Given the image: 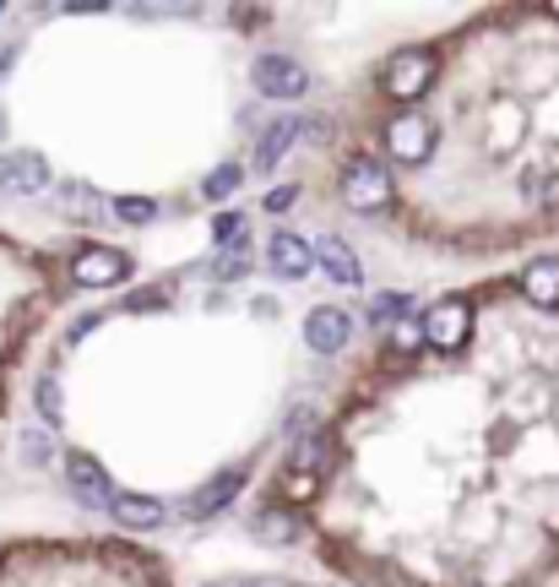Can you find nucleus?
<instances>
[{
    "instance_id": "6e6552de",
    "label": "nucleus",
    "mask_w": 559,
    "mask_h": 587,
    "mask_svg": "<svg viewBox=\"0 0 559 587\" xmlns=\"http://www.w3.org/2000/svg\"><path fill=\"white\" fill-rule=\"evenodd\" d=\"M315 261L326 267V278H332L337 289H359V283H364V261H359V251H353L342 234H321V240H315Z\"/></svg>"
},
{
    "instance_id": "1a4fd4ad",
    "label": "nucleus",
    "mask_w": 559,
    "mask_h": 587,
    "mask_svg": "<svg viewBox=\"0 0 559 587\" xmlns=\"http://www.w3.org/2000/svg\"><path fill=\"white\" fill-rule=\"evenodd\" d=\"M348 337H353L348 310L321 305V310H310V316H304V343H310L315 354H342V348H348Z\"/></svg>"
},
{
    "instance_id": "dca6fc26",
    "label": "nucleus",
    "mask_w": 559,
    "mask_h": 587,
    "mask_svg": "<svg viewBox=\"0 0 559 587\" xmlns=\"http://www.w3.org/2000/svg\"><path fill=\"white\" fill-rule=\"evenodd\" d=\"M66 224H93L104 207H99V196H93V186H82V180H66L61 186V207H55Z\"/></svg>"
},
{
    "instance_id": "a211bd4d",
    "label": "nucleus",
    "mask_w": 559,
    "mask_h": 587,
    "mask_svg": "<svg viewBox=\"0 0 559 587\" xmlns=\"http://www.w3.org/2000/svg\"><path fill=\"white\" fill-rule=\"evenodd\" d=\"M326 457H332V441H326V435H299V446H294V468H299V473L326 468Z\"/></svg>"
},
{
    "instance_id": "c756f323",
    "label": "nucleus",
    "mask_w": 559,
    "mask_h": 587,
    "mask_svg": "<svg viewBox=\"0 0 559 587\" xmlns=\"http://www.w3.org/2000/svg\"><path fill=\"white\" fill-rule=\"evenodd\" d=\"M0 17H6V7H0Z\"/></svg>"
},
{
    "instance_id": "6ab92c4d",
    "label": "nucleus",
    "mask_w": 559,
    "mask_h": 587,
    "mask_svg": "<svg viewBox=\"0 0 559 587\" xmlns=\"http://www.w3.org/2000/svg\"><path fill=\"white\" fill-rule=\"evenodd\" d=\"M120 224H153L158 218V202H147V196H115V207H109Z\"/></svg>"
},
{
    "instance_id": "7ed1b4c3",
    "label": "nucleus",
    "mask_w": 559,
    "mask_h": 587,
    "mask_svg": "<svg viewBox=\"0 0 559 587\" xmlns=\"http://www.w3.org/2000/svg\"><path fill=\"white\" fill-rule=\"evenodd\" d=\"M250 82H256L261 99H304L310 72H304L294 55H261V61L250 66Z\"/></svg>"
},
{
    "instance_id": "cd10ccee",
    "label": "nucleus",
    "mask_w": 559,
    "mask_h": 587,
    "mask_svg": "<svg viewBox=\"0 0 559 587\" xmlns=\"http://www.w3.org/2000/svg\"><path fill=\"white\" fill-rule=\"evenodd\" d=\"M0 142H6V110H0Z\"/></svg>"
},
{
    "instance_id": "0eeeda50",
    "label": "nucleus",
    "mask_w": 559,
    "mask_h": 587,
    "mask_svg": "<svg viewBox=\"0 0 559 587\" xmlns=\"http://www.w3.org/2000/svg\"><path fill=\"white\" fill-rule=\"evenodd\" d=\"M472 332V305L467 299H440L429 316H424V337L434 348H461V337Z\"/></svg>"
},
{
    "instance_id": "bb28decb",
    "label": "nucleus",
    "mask_w": 559,
    "mask_h": 587,
    "mask_svg": "<svg viewBox=\"0 0 559 587\" xmlns=\"http://www.w3.org/2000/svg\"><path fill=\"white\" fill-rule=\"evenodd\" d=\"M164 305V294H131L126 299V310H158Z\"/></svg>"
},
{
    "instance_id": "c85d7f7f",
    "label": "nucleus",
    "mask_w": 559,
    "mask_h": 587,
    "mask_svg": "<svg viewBox=\"0 0 559 587\" xmlns=\"http://www.w3.org/2000/svg\"><path fill=\"white\" fill-rule=\"evenodd\" d=\"M548 12H554V17H559V0H554V7H548Z\"/></svg>"
},
{
    "instance_id": "f8f14e48",
    "label": "nucleus",
    "mask_w": 559,
    "mask_h": 587,
    "mask_svg": "<svg viewBox=\"0 0 559 587\" xmlns=\"http://www.w3.org/2000/svg\"><path fill=\"white\" fill-rule=\"evenodd\" d=\"M115 522L120 527H131V533H153V527H164V500L158 495H136V489H126V495H115Z\"/></svg>"
},
{
    "instance_id": "aec40b11",
    "label": "nucleus",
    "mask_w": 559,
    "mask_h": 587,
    "mask_svg": "<svg viewBox=\"0 0 559 587\" xmlns=\"http://www.w3.org/2000/svg\"><path fill=\"white\" fill-rule=\"evenodd\" d=\"M34 397H39V413H44L50 424H61V413H66V392H61V375H44Z\"/></svg>"
},
{
    "instance_id": "4468645a",
    "label": "nucleus",
    "mask_w": 559,
    "mask_h": 587,
    "mask_svg": "<svg viewBox=\"0 0 559 587\" xmlns=\"http://www.w3.org/2000/svg\"><path fill=\"white\" fill-rule=\"evenodd\" d=\"M239 484H245V473H239V468H229V473L207 478V484H202V489L185 500V511H191V516H212V511H223V506L239 495Z\"/></svg>"
},
{
    "instance_id": "f03ea898",
    "label": "nucleus",
    "mask_w": 559,
    "mask_h": 587,
    "mask_svg": "<svg viewBox=\"0 0 559 587\" xmlns=\"http://www.w3.org/2000/svg\"><path fill=\"white\" fill-rule=\"evenodd\" d=\"M50 186H55L50 158H39V153H6L0 158V196L28 202V196H44Z\"/></svg>"
},
{
    "instance_id": "ddd939ff",
    "label": "nucleus",
    "mask_w": 559,
    "mask_h": 587,
    "mask_svg": "<svg viewBox=\"0 0 559 587\" xmlns=\"http://www.w3.org/2000/svg\"><path fill=\"white\" fill-rule=\"evenodd\" d=\"M294 137H299V120L294 115H277L261 137H256V169L266 175V169H277L283 164V153L294 148Z\"/></svg>"
},
{
    "instance_id": "9b49d317",
    "label": "nucleus",
    "mask_w": 559,
    "mask_h": 587,
    "mask_svg": "<svg viewBox=\"0 0 559 587\" xmlns=\"http://www.w3.org/2000/svg\"><path fill=\"white\" fill-rule=\"evenodd\" d=\"M429 66H434L429 50H402V55L391 61V72H386V88H391L396 99H418V93L429 88Z\"/></svg>"
},
{
    "instance_id": "423d86ee",
    "label": "nucleus",
    "mask_w": 559,
    "mask_h": 587,
    "mask_svg": "<svg viewBox=\"0 0 559 587\" xmlns=\"http://www.w3.org/2000/svg\"><path fill=\"white\" fill-rule=\"evenodd\" d=\"M66 489H72L82 506H104V511H109V506H115V495H120V489H115V478H109V468H104V462H93V457H82V451H77V457H66Z\"/></svg>"
},
{
    "instance_id": "2eb2a0df",
    "label": "nucleus",
    "mask_w": 559,
    "mask_h": 587,
    "mask_svg": "<svg viewBox=\"0 0 559 587\" xmlns=\"http://www.w3.org/2000/svg\"><path fill=\"white\" fill-rule=\"evenodd\" d=\"M521 289H526V299L532 305H559V256H543V261H532L526 272H521Z\"/></svg>"
},
{
    "instance_id": "a878e982",
    "label": "nucleus",
    "mask_w": 559,
    "mask_h": 587,
    "mask_svg": "<svg viewBox=\"0 0 559 587\" xmlns=\"http://www.w3.org/2000/svg\"><path fill=\"white\" fill-rule=\"evenodd\" d=\"M23 451H28V457H50V451H55V441H50L44 430H28V435H23Z\"/></svg>"
},
{
    "instance_id": "9d476101",
    "label": "nucleus",
    "mask_w": 559,
    "mask_h": 587,
    "mask_svg": "<svg viewBox=\"0 0 559 587\" xmlns=\"http://www.w3.org/2000/svg\"><path fill=\"white\" fill-rule=\"evenodd\" d=\"M266 267L277 272V278H310V267H315V245L310 240H299V234H272L266 240Z\"/></svg>"
},
{
    "instance_id": "20e7f679",
    "label": "nucleus",
    "mask_w": 559,
    "mask_h": 587,
    "mask_svg": "<svg viewBox=\"0 0 559 587\" xmlns=\"http://www.w3.org/2000/svg\"><path fill=\"white\" fill-rule=\"evenodd\" d=\"M131 256L126 251H109V245H82L77 256H72V278L82 283V289H109V283H126L131 278Z\"/></svg>"
},
{
    "instance_id": "5701e85b",
    "label": "nucleus",
    "mask_w": 559,
    "mask_h": 587,
    "mask_svg": "<svg viewBox=\"0 0 559 587\" xmlns=\"http://www.w3.org/2000/svg\"><path fill=\"white\" fill-rule=\"evenodd\" d=\"M131 23H158V17H185V7H131Z\"/></svg>"
},
{
    "instance_id": "b1692460",
    "label": "nucleus",
    "mask_w": 559,
    "mask_h": 587,
    "mask_svg": "<svg viewBox=\"0 0 559 587\" xmlns=\"http://www.w3.org/2000/svg\"><path fill=\"white\" fill-rule=\"evenodd\" d=\"M299 202V186H277V191H266V213H288Z\"/></svg>"
},
{
    "instance_id": "393cba45",
    "label": "nucleus",
    "mask_w": 559,
    "mask_h": 587,
    "mask_svg": "<svg viewBox=\"0 0 559 587\" xmlns=\"http://www.w3.org/2000/svg\"><path fill=\"white\" fill-rule=\"evenodd\" d=\"M245 272H250V256H229V261H218V278H223V283H239Z\"/></svg>"
},
{
    "instance_id": "412c9836",
    "label": "nucleus",
    "mask_w": 559,
    "mask_h": 587,
    "mask_svg": "<svg viewBox=\"0 0 559 587\" xmlns=\"http://www.w3.org/2000/svg\"><path fill=\"white\" fill-rule=\"evenodd\" d=\"M256 533L283 544V538H294V533H299V522H294V516H283V511H261V516H256Z\"/></svg>"
},
{
    "instance_id": "39448f33",
    "label": "nucleus",
    "mask_w": 559,
    "mask_h": 587,
    "mask_svg": "<svg viewBox=\"0 0 559 587\" xmlns=\"http://www.w3.org/2000/svg\"><path fill=\"white\" fill-rule=\"evenodd\" d=\"M386 148H391V158H402V164H424L429 148H434V120L418 115V110L391 115V126H386Z\"/></svg>"
},
{
    "instance_id": "4be33fe9",
    "label": "nucleus",
    "mask_w": 559,
    "mask_h": 587,
    "mask_svg": "<svg viewBox=\"0 0 559 587\" xmlns=\"http://www.w3.org/2000/svg\"><path fill=\"white\" fill-rule=\"evenodd\" d=\"M407 310H413V299H407V294H386V299H375V305H369V321H402Z\"/></svg>"
},
{
    "instance_id": "f3484780",
    "label": "nucleus",
    "mask_w": 559,
    "mask_h": 587,
    "mask_svg": "<svg viewBox=\"0 0 559 587\" xmlns=\"http://www.w3.org/2000/svg\"><path fill=\"white\" fill-rule=\"evenodd\" d=\"M239 180H245V169H239V164H218V169L202 180V196H207V202H223V196H234V191H239Z\"/></svg>"
},
{
    "instance_id": "f257e3e1",
    "label": "nucleus",
    "mask_w": 559,
    "mask_h": 587,
    "mask_svg": "<svg viewBox=\"0 0 559 587\" xmlns=\"http://www.w3.org/2000/svg\"><path fill=\"white\" fill-rule=\"evenodd\" d=\"M342 196H348L353 213H380V207L391 202V169H386L380 158L359 153V158L342 169Z\"/></svg>"
}]
</instances>
